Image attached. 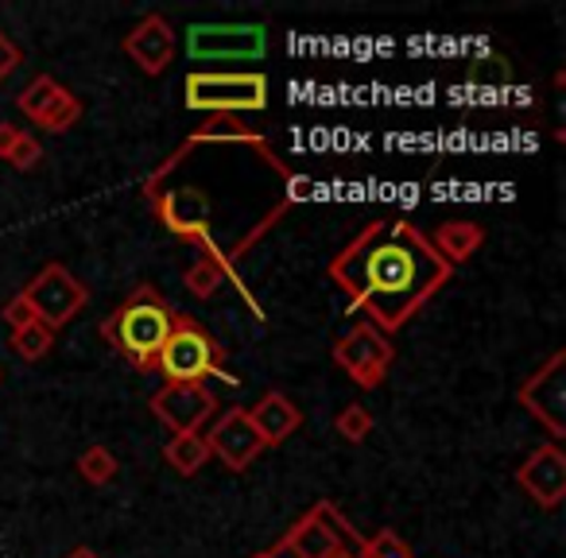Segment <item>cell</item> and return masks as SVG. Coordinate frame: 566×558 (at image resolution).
<instances>
[{
  "mask_svg": "<svg viewBox=\"0 0 566 558\" xmlns=\"http://www.w3.org/2000/svg\"><path fill=\"white\" fill-rule=\"evenodd\" d=\"M326 275L380 334H396L450 284L454 267L408 218H373L346 249L334 252Z\"/></svg>",
  "mask_w": 566,
  "mask_h": 558,
  "instance_id": "cell-1",
  "label": "cell"
},
{
  "mask_svg": "<svg viewBox=\"0 0 566 558\" xmlns=\"http://www.w3.org/2000/svg\"><path fill=\"white\" fill-rule=\"evenodd\" d=\"M175 315H179V310H175L156 287L140 284L109 318H102L97 334H102L125 361H133L140 372H156L164 341L171 338Z\"/></svg>",
  "mask_w": 566,
  "mask_h": 558,
  "instance_id": "cell-2",
  "label": "cell"
},
{
  "mask_svg": "<svg viewBox=\"0 0 566 558\" xmlns=\"http://www.w3.org/2000/svg\"><path fill=\"white\" fill-rule=\"evenodd\" d=\"M156 372H164V385H206V377H226V349L202 323L175 315Z\"/></svg>",
  "mask_w": 566,
  "mask_h": 558,
  "instance_id": "cell-3",
  "label": "cell"
},
{
  "mask_svg": "<svg viewBox=\"0 0 566 558\" xmlns=\"http://www.w3.org/2000/svg\"><path fill=\"white\" fill-rule=\"evenodd\" d=\"M182 102L195 113L213 117H237V113H260L268 105V78L256 71H190L182 82Z\"/></svg>",
  "mask_w": 566,
  "mask_h": 558,
  "instance_id": "cell-4",
  "label": "cell"
},
{
  "mask_svg": "<svg viewBox=\"0 0 566 558\" xmlns=\"http://www.w3.org/2000/svg\"><path fill=\"white\" fill-rule=\"evenodd\" d=\"M361 539L365 535H357L331 501H318L280 535L275 550L292 558H357Z\"/></svg>",
  "mask_w": 566,
  "mask_h": 558,
  "instance_id": "cell-5",
  "label": "cell"
},
{
  "mask_svg": "<svg viewBox=\"0 0 566 558\" xmlns=\"http://www.w3.org/2000/svg\"><path fill=\"white\" fill-rule=\"evenodd\" d=\"M20 295H24L28 307L35 310V318H40L43 326H51L55 334L63 330V326H71L90 303V287L82 284L71 267L59 264V260L43 264L40 272L28 280V287Z\"/></svg>",
  "mask_w": 566,
  "mask_h": 558,
  "instance_id": "cell-6",
  "label": "cell"
},
{
  "mask_svg": "<svg viewBox=\"0 0 566 558\" xmlns=\"http://www.w3.org/2000/svg\"><path fill=\"white\" fill-rule=\"evenodd\" d=\"M331 357L357 388L373 392V388L385 385L388 369H392V361H396V346H392V338L380 334L373 323H357L334 341Z\"/></svg>",
  "mask_w": 566,
  "mask_h": 558,
  "instance_id": "cell-7",
  "label": "cell"
},
{
  "mask_svg": "<svg viewBox=\"0 0 566 558\" xmlns=\"http://www.w3.org/2000/svg\"><path fill=\"white\" fill-rule=\"evenodd\" d=\"M268 51L264 24H190L187 55L190 63H252Z\"/></svg>",
  "mask_w": 566,
  "mask_h": 558,
  "instance_id": "cell-8",
  "label": "cell"
},
{
  "mask_svg": "<svg viewBox=\"0 0 566 558\" xmlns=\"http://www.w3.org/2000/svg\"><path fill=\"white\" fill-rule=\"evenodd\" d=\"M563 377H566V354L563 349H555V354H551L547 361H543L539 369H535L532 377L516 388L520 408H524L535 423L547 427L551 442H558L566 434V385H563Z\"/></svg>",
  "mask_w": 566,
  "mask_h": 558,
  "instance_id": "cell-9",
  "label": "cell"
},
{
  "mask_svg": "<svg viewBox=\"0 0 566 558\" xmlns=\"http://www.w3.org/2000/svg\"><path fill=\"white\" fill-rule=\"evenodd\" d=\"M148 408L171 434H202V427L218 415V396L206 385H164Z\"/></svg>",
  "mask_w": 566,
  "mask_h": 558,
  "instance_id": "cell-10",
  "label": "cell"
},
{
  "mask_svg": "<svg viewBox=\"0 0 566 558\" xmlns=\"http://www.w3.org/2000/svg\"><path fill=\"white\" fill-rule=\"evenodd\" d=\"M17 105L32 125L43 128V133H71L82 120V102L63 82L51 78V74H35L24 86V94L17 97Z\"/></svg>",
  "mask_w": 566,
  "mask_h": 558,
  "instance_id": "cell-11",
  "label": "cell"
},
{
  "mask_svg": "<svg viewBox=\"0 0 566 558\" xmlns=\"http://www.w3.org/2000/svg\"><path fill=\"white\" fill-rule=\"evenodd\" d=\"M202 439L210 446V457H218L229 473H244L264 454V442L256 439L249 423V408H226V415L213 419V427Z\"/></svg>",
  "mask_w": 566,
  "mask_h": 558,
  "instance_id": "cell-12",
  "label": "cell"
},
{
  "mask_svg": "<svg viewBox=\"0 0 566 558\" xmlns=\"http://www.w3.org/2000/svg\"><path fill=\"white\" fill-rule=\"evenodd\" d=\"M516 485L524 488V496L532 504H539L543 512H555L566 501V454L558 442H543L524 457V465L516 470Z\"/></svg>",
  "mask_w": 566,
  "mask_h": 558,
  "instance_id": "cell-13",
  "label": "cell"
},
{
  "mask_svg": "<svg viewBox=\"0 0 566 558\" xmlns=\"http://www.w3.org/2000/svg\"><path fill=\"white\" fill-rule=\"evenodd\" d=\"M120 51H125L148 78H159V74L171 71L179 43H175V28L167 24V17L148 12V17H144L140 24H133V32L120 40Z\"/></svg>",
  "mask_w": 566,
  "mask_h": 558,
  "instance_id": "cell-14",
  "label": "cell"
},
{
  "mask_svg": "<svg viewBox=\"0 0 566 558\" xmlns=\"http://www.w3.org/2000/svg\"><path fill=\"white\" fill-rule=\"evenodd\" d=\"M249 423H252V431H256V439L264 442V450L283 446V442L292 439V434L303 427V411L292 396H283L272 388V392H264L249 408Z\"/></svg>",
  "mask_w": 566,
  "mask_h": 558,
  "instance_id": "cell-15",
  "label": "cell"
},
{
  "mask_svg": "<svg viewBox=\"0 0 566 558\" xmlns=\"http://www.w3.org/2000/svg\"><path fill=\"white\" fill-rule=\"evenodd\" d=\"M159 221L171 229L175 236H206V225H210V198L198 187H175L159 198Z\"/></svg>",
  "mask_w": 566,
  "mask_h": 558,
  "instance_id": "cell-16",
  "label": "cell"
},
{
  "mask_svg": "<svg viewBox=\"0 0 566 558\" xmlns=\"http://www.w3.org/2000/svg\"><path fill=\"white\" fill-rule=\"evenodd\" d=\"M431 244L450 267H458V264H465V260H470L481 244H485V225H478V221H465V218H450V221H442V225L434 229Z\"/></svg>",
  "mask_w": 566,
  "mask_h": 558,
  "instance_id": "cell-17",
  "label": "cell"
},
{
  "mask_svg": "<svg viewBox=\"0 0 566 558\" xmlns=\"http://www.w3.org/2000/svg\"><path fill=\"white\" fill-rule=\"evenodd\" d=\"M164 457L179 477H195L202 465H210V446H206L202 434H171Z\"/></svg>",
  "mask_w": 566,
  "mask_h": 558,
  "instance_id": "cell-18",
  "label": "cell"
},
{
  "mask_svg": "<svg viewBox=\"0 0 566 558\" xmlns=\"http://www.w3.org/2000/svg\"><path fill=\"white\" fill-rule=\"evenodd\" d=\"M182 284H187V292L195 295V299H213V295L221 292V284H226V260H221L218 252H206V256H198L195 264L187 267Z\"/></svg>",
  "mask_w": 566,
  "mask_h": 558,
  "instance_id": "cell-19",
  "label": "cell"
},
{
  "mask_svg": "<svg viewBox=\"0 0 566 558\" xmlns=\"http://www.w3.org/2000/svg\"><path fill=\"white\" fill-rule=\"evenodd\" d=\"M206 140H244V144H252V148L264 151V156H272V151H268V144L260 140V136L252 133L249 125H241V117H213L210 125L198 128V133L190 136L182 148H195V144H206Z\"/></svg>",
  "mask_w": 566,
  "mask_h": 558,
  "instance_id": "cell-20",
  "label": "cell"
},
{
  "mask_svg": "<svg viewBox=\"0 0 566 558\" xmlns=\"http://www.w3.org/2000/svg\"><path fill=\"white\" fill-rule=\"evenodd\" d=\"M12 349H17L24 361H43V357L55 349V330H51V326H43L40 318H35V323L12 330Z\"/></svg>",
  "mask_w": 566,
  "mask_h": 558,
  "instance_id": "cell-21",
  "label": "cell"
},
{
  "mask_svg": "<svg viewBox=\"0 0 566 558\" xmlns=\"http://www.w3.org/2000/svg\"><path fill=\"white\" fill-rule=\"evenodd\" d=\"M117 470H120V462H117V454H113L109 446H86L78 454V473L90 481V485H109L113 477H117Z\"/></svg>",
  "mask_w": 566,
  "mask_h": 558,
  "instance_id": "cell-22",
  "label": "cell"
},
{
  "mask_svg": "<svg viewBox=\"0 0 566 558\" xmlns=\"http://www.w3.org/2000/svg\"><path fill=\"white\" fill-rule=\"evenodd\" d=\"M334 431H338L349 446H357V442H365L373 434V411L365 408V403H349V408H342L338 415H334Z\"/></svg>",
  "mask_w": 566,
  "mask_h": 558,
  "instance_id": "cell-23",
  "label": "cell"
},
{
  "mask_svg": "<svg viewBox=\"0 0 566 558\" xmlns=\"http://www.w3.org/2000/svg\"><path fill=\"white\" fill-rule=\"evenodd\" d=\"M357 558H416V555H411V547L400 539V531H392V527H380L377 535L361 539Z\"/></svg>",
  "mask_w": 566,
  "mask_h": 558,
  "instance_id": "cell-24",
  "label": "cell"
},
{
  "mask_svg": "<svg viewBox=\"0 0 566 558\" xmlns=\"http://www.w3.org/2000/svg\"><path fill=\"white\" fill-rule=\"evenodd\" d=\"M4 164H9L12 171H35V167L43 164V144L35 140L32 133H20L17 144H12V151L4 156Z\"/></svg>",
  "mask_w": 566,
  "mask_h": 558,
  "instance_id": "cell-25",
  "label": "cell"
},
{
  "mask_svg": "<svg viewBox=\"0 0 566 558\" xmlns=\"http://www.w3.org/2000/svg\"><path fill=\"white\" fill-rule=\"evenodd\" d=\"M0 318L9 323V330H20V326H28V323H35V310L28 307V299L24 295H12L4 307H0Z\"/></svg>",
  "mask_w": 566,
  "mask_h": 558,
  "instance_id": "cell-26",
  "label": "cell"
},
{
  "mask_svg": "<svg viewBox=\"0 0 566 558\" xmlns=\"http://www.w3.org/2000/svg\"><path fill=\"white\" fill-rule=\"evenodd\" d=\"M20 63H24V51L9 40V32H0V82H9L20 71Z\"/></svg>",
  "mask_w": 566,
  "mask_h": 558,
  "instance_id": "cell-27",
  "label": "cell"
},
{
  "mask_svg": "<svg viewBox=\"0 0 566 558\" xmlns=\"http://www.w3.org/2000/svg\"><path fill=\"white\" fill-rule=\"evenodd\" d=\"M24 133V128H17V125H9V120H4V125H0V159L9 156L12 151V144H17V136Z\"/></svg>",
  "mask_w": 566,
  "mask_h": 558,
  "instance_id": "cell-28",
  "label": "cell"
},
{
  "mask_svg": "<svg viewBox=\"0 0 566 558\" xmlns=\"http://www.w3.org/2000/svg\"><path fill=\"white\" fill-rule=\"evenodd\" d=\"M63 558H102V555H97L94 547H71V550H66Z\"/></svg>",
  "mask_w": 566,
  "mask_h": 558,
  "instance_id": "cell-29",
  "label": "cell"
},
{
  "mask_svg": "<svg viewBox=\"0 0 566 558\" xmlns=\"http://www.w3.org/2000/svg\"><path fill=\"white\" fill-rule=\"evenodd\" d=\"M0 377H4V372H0Z\"/></svg>",
  "mask_w": 566,
  "mask_h": 558,
  "instance_id": "cell-30",
  "label": "cell"
}]
</instances>
